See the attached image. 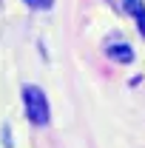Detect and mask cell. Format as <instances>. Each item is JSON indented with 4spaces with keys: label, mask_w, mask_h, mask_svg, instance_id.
Returning a JSON list of instances; mask_svg holds the SVG:
<instances>
[{
    "label": "cell",
    "mask_w": 145,
    "mask_h": 148,
    "mask_svg": "<svg viewBox=\"0 0 145 148\" xmlns=\"http://www.w3.org/2000/svg\"><path fill=\"white\" fill-rule=\"evenodd\" d=\"M125 9H128V12H134V14H140V12H142L137 0H125Z\"/></svg>",
    "instance_id": "277c9868"
},
{
    "label": "cell",
    "mask_w": 145,
    "mask_h": 148,
    "mask_svg": "<svg viewBox=\"0 0 145 148\" xmlns=\"http://www.w3.org/2000/svg\"><path fill=\"white\" fill-rule=\"evenodd\" d=\"M137 23H140V34L145 37V12H140V14H137Z\"/></svg>",
    "instance_id": "5b68a950"
},
{
    "label": "cell",
    "mask_w": 145,
    "mask_h": 148,
    "mask_svg": "<svg viewBox=\"0 0 145 148\" xmlns=\"http://www.w3.org/2000/svg\"><path fill=\"white\" fill-rule=\"evenodd\" d=\"M23 103H26V114H29V120L34 125H46L49 123V100H46L43 88L26 86L23 88Z\"/></svg>",
    "instance_id": "6da1fadb"
},
{
    "label": "cell",
    "mask_w": 145,
    "mask_h": 148,
    "mask_svg": "<svg viewBox=\"0 0 145 148\" xmlns=\"http://www.w3.org/2000/svg\"><path fill=\"white\" fill-rule=\"evenodd\" d=\"M29 6H34V9H51V3L54 0H26Z\"/></svg>",
    "instance_id": "3957f363"
},
{
    "label": "cell",
    "mask_w": 145,
    "mask_h": 148,
    "mask_svg": "<svg viewBox=\"0 0 145 148\" xmlns=\"http://www.w3.org/2000/svg\"><path fill=\"white\" fill-rule=\"evenodd\" d=\"M108 57L117 60V63H131V60H134V51H131V46L120 43V46H111L108 49Z\"/></svg>",
    "instance_id": "7a4b0ae2"
}]
</instances>
